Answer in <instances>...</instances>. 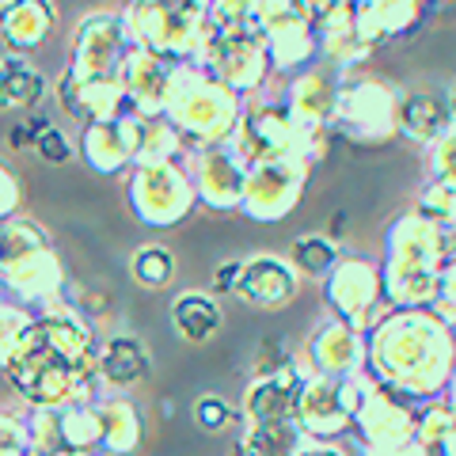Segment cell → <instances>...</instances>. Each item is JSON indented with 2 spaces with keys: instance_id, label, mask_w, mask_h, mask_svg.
Wrapping results in <instances>:
<instances>
[{
  "instance_id": "cell-21",
  "label": "cell",
  "mask_w": 456,
  "mask_h": 456,
  "mask_svg": "<svg viewBox=\"0 0 456 456\" xmlns=\"http://www.w3.org/2000/svg\"><path fill=\"white\" fill-rule=\"evenodd\" d=\"M434 312L445 323L456 327V259L441 266V278H437V301H434Z\"/></svg>"
},
{
  "instance_id": "cell-13",
  "label": "cell",
  "mask_w": 456,
  "mask_h": 456,
  "mask_svg": "<svg viewBox=\"0 0 456 456\" xmlns=\"http://www.w3.org/2000/svg\"><path fill=\"white\" fill-rule=\"evenodd\" d=\"M42 99V80L23 69L20 61H0V110H12V107H35Z\"/></svg>"
},
{
  "instance_id": "cell-1",
  "label": "cell",
  "mask_w": 456,
  "mask_h": 456,
  "mask_svg": "<svg viewBox=\"0 0 456 456\" xmlns=\"http://www.w3.org/2000/svg\"><path fill=\"white\" fill-rule=\"evenodd\" d=\"M369 365L384 388L411 403L445 395L456 373V335L434 308H395L369 335Z\"/></svg>"
},
{
  "instance_id": "cell-9",
  "label": "cell",
  "mask_w": 456,
  "mask_h": 456,
  "mask_svg": "<svg viewBox=\"0 0 456 456\" xmlns=\"http://www.w3.org/2000/svg\"><path fill=\"white\" fill-rule=\"evenodd\" d=\"M236 293L244 297L248 305L278 308L285 301H293V293H297V270L289 263L274 259V255H259V259L244 263V274H240Z\"/></svg>"
},
{
  "instance_id": "cell-27",
  "label": "cell",
  "mask_w": 456,
  "mask_h": 456,
  "mask_svg": "<svg viewBox=\"0 0 456 456\" xmlns=\"http://www.w3.org/2000/svg\"><path fill=\"white\" fill-rule=\"evenodd\" d=\"M445 399L452 403V411H456V373H452V380H449V388H445Z\"/></svg>"
},
{
  "instance_id": "cell-24",
  "label": "cell",
  "mask_w": 456,
  "mask_h": 456,
  "mask_svg": "<svg viewBox=\"0 0 456 456\" xmlns=\"http://www.w3.org/2000/svg\"><path fill=\"white\" fill-rule=\"evenodd\" d=\"M369 456H434L430 445H422V441H403V445H392V449H365Z\"/></svg>"
},
{
  "instance_id": "cell-19",
  "label": "cell",
  "mask_w": 456,
  "mask_h": 456,
  "mask_svg": "<svg viewBox=\"0 0 456 456\" xmlns=\"http://www.w3.org/2000/svg\"><path fill=\"white\" fill-rule=\"evenodd\" d=\"M415 213H422L430 224L452 221L456 217V191L441 187V183H426L422 194H419V202H415Z\"/></svg>"
},
{
  "instance_id": "cell-14",
  "label": "cell",
  "mask_w": 456,
  "mask_h": 456,
  "mask_svg": "<svg viewBox=\"0 0 456 456\" xmlns=\"http://www.w3.org/2000/svg\"><path fill=\"white\" fill-rule=\"evenodd\" d=\"M175 327L183 331V338L206 342L221 327V316H217V308H213V301H206V297H179L175 301Z\"/></svg>"
},
{
  "instance_id": "cell-8",
  "label": "cell",
  "mask_w": 456,
  "mask_h": 456,
  "mask_svg": "<svg viewBox=\"0 0 456 456\" xmlns=\"http://www.w3.org/2000/svg\"><path fill=\"white\" fill-rule=\"evenodd\" d=\"M452 130V114L445 95L437 92H403L399 95V137L411 145L430 149Z\"/></svg>"
},
{
  "instance_id": "cell-15",
  "label": "cell",
  "mask_w": 456,
  "mask_h": 456,
  "mask_svg": "<svg viewBox=\"0 0 456 456\" xmlns=\"http://www.w3.org/2000/svg\"><path fill=\"white\" fill-rule=\"evenodd\" d=\"M103 373L114 384H134L141 373H145V350H141V342H134V338H114L110 346H107Z\"/></svg>"
},
{
  "instance_id": "cell-18",
  "label": "cell",
  "mask_w": 456,
  "mask_h": 456,
  "mask_svg": "<svg viewBox=\"0 0 456 456\" xmlns=\"http://www.w3.org/2000/svg\"><path fill=\"white\" fill-rule=\"evenodd\" d=\"M426 164H430V183L456 191V126L437 141V145L426 149Z\"/></svg>"
},
{
  "instance_id": "cell-10",
  "label": "cell",
  "mask_w": 456,
  "mask_h": 456,
  "mask_svg": "<svg viewBox=\"0 0 456 456\" xmlns=\"http://www.w3.org/2000/svg\"><path fill=\"white\" fill-rule=\"evenodd\" d=\"M305 384L308 380L301 373H289V365L263 377L248 395L251 419L255 422H293L297 407H301V395H305Z\"/></svg>"
},
{
  "instance_id": "cell-4",
  "label": "cell",
  "mask_w": 456,
  "mask_h": 456,
  "mask_svg": "<svg viewBox=\"0 0 456 456\" xmlns=\"http://www.w3.org/2000/svg\"><path fill=\"white\" fill-rule=\"evenodd\" d=\"M327 301L350 327H377L384 320V281L380 266L365 259H338V266L327 274Z\"/></svg>"
},
{
  "instance_id": "cell-22",
  "label": "cell",
  "mask_w": 456,
  "mask_h": 456,
  "mask_svg": "<svg viewBox=\"0 0 456 456\" xmlns=\"http://www.w3.org/2000/svg\"><path fill=\"white\" fill-rule=\"evenodd\" d=\"M35 149H38L42 156H46V160H69V156H73V149H69L65 134H61V130H53V126H46V122L38 126Z\"/></svg>"
},
{
  "instance_id": "cell-2",
  "label": "cell",
  "mask_w": 456,
  "mask_h": 456,
  "mask_svg": "<svg viewBox=\"0 0 456 456\" xmlns=\"http://www.w3.org/2000/svg\"><path fill=\"white\" fill-rule=\"evenodd\" d=\"M399 95L380 77H342L331 130L358 145H384L399 134Z\"/></svg>"
},
{
  "instance_id": "cell-7",
  "label": "cell",
  "mask_w": 456,
  "mask_h": 456,
  "mask_svg": "<svg viewBox=\"0 0 456 456\" xmlns=\"http://www.w3.org/2000/svg\"><path fill=\"white\" fill-rule=\"evenodd\" d=\"M297 422L301 430L316 434V437H335L354 422L346 399H342V380L331 377H312L305 384L301 407H297Z\"/></svg>"
},
{
  "instance_id": "cell-11",
  "label": "cell",
  "mask_w": 456,
  "mask_h": 456,
  "mask_svg": "<svg viewBox=\"0 0 456 456\" xmlns=\"http://www.w3.org/2000/svg\"><path fill=\"white\" fill-rule=\"evenodd\" d=\"M0 27H4V38L12 42V46L31 50L35 42H42L50 35L53 8L46 4V0H16L12 8H4V20H0Z\"/></svg>"
},
{
  "instance_id": "cell-6",
  "label": "cell",
  "mask_w": 456,
  "mask_h": 456,
  "mask_svg": "<svg viewBox=\"0 0 456 456\" xmlns=\"http://www.w3.org/2000/svg\"><path fill=\"white\" fill-rule=\"evenodd\" d=\"M426 8H430L426 0H358L354 16H358V27L369 38V46H380V42L415 35Z\"/></svg>"
},
{
  "instance_id": "cell-17",
  "label": "cell",
  "mask_w": 456,
  "mask_h": 456,
  "mask_svg": "<svg viewBox=\"0 0 456 456\" xmlns=\"http://www.w3.org/2000/svg\"><path fill=\"white\" fill-rule=\"evenodd\" d=\"M293 4L316 31H323V27L354 20V4H358V0H293Z\"/></svg>"
},
{
  "instance_id": "cell-29",
  "label": "cell",
  "mask_w": 456,
  "mask_h": 456,
  "mask_svg": "<svg viewBox=\"0 0 456 456\" xmlns=\"http://www.w3.org/2000/svg\"><path fill=\"white\" fill-rule=\"evenodd\" d=\"M426 4H441V0H426Z\"/></svg>"
},
{
  "instance_id": "cell-20",
  "label": "cell",
  "mask_w": 456,
  "mask_h": 456,
  "mask_svg": "<svg viewBox=\"0 0 456 456\" xmlns=\"http://www.w3.org/2000/svg\"><path fill=\"white\" fill-rule=\"evenodd\" d=\"M171 270H175V263H171V255L160 248H145V251L134 255V278L141 285H149V289H160V285L171 278Z\"/></svg>"
},
{
  "instance_id": "cell-3",
  "label": "cell",
  "mask_w": 456,
  "mask_h": 456,
  "mask_svg": "<svg viewBox=\"0 0 456 456\" xmlns=\"http://www.w3.org/2000/svg\"><path fill=\"white\" fill-rule=\"evenodd\" d=\"M308 160L301 156H281V160H263L248 167L244 183V209L259 221H281L293 213L308 183Z\"/></svg>"
},
{
  "instance_id": "cell-26",
  "label": "cell",
  "mask_w": 456,
  "mask_h": 456,
  "mask_svg": "<svg viewBox=\"0 0 456 456\" xmlns=\"http://www.w3.org/2000/svg\"><path fill=\"white\" fill-rule=\"evenodd\" d=\"M445 103H449V114H452V126H456V80L445 88Z\"/></svg>"
},
{
  "instance_id": "cell-5",
  "label": "cell",
  "mask_w": 456,
  "mask_h": 456,
  "mask_svg": "<svg viewBox=\"0 0 456 456\" xmlns=\"http://www.w3.org/2000/svg\"><path fill=\"white\" fill-rule=\"evenodd\" d=\"M308 350H312V362H316V373L331 380H346L354 373H362V365L369 362V346L362 342L358 327H350L346 320L323 323L312 335Z\"/></svg>"
},
{
  "instance_id": "cell-12",
  "label": "cell",
  "mask_w": 456,
  "mask_h": 456,
  "mask_svg": "<svg viewBox=\"0 0 456 456\" xmlns=\"http://www.w3.org/2000/svg\"><path fill=\"white\" fill-rule=\"evenodd\" d=\"M289 266L297 274H308V278H327L331 270L338 266V248L335 240H327L320 232L312 236H297L293 248H289Z\"/></svg>"
},
{
  "instance_id": "cell-28",
  "label": "cell",
  "mask_w": 456,
  "mask_h": 456,
  "mask_svg": "<svg viewBox=\"0 0 456 456\" xmlns=\"http://www.w3.org/2000/svg\"><path fill=\"white\" fill-rule=\"evenodd\" d=\"M297 456H342V452H335V449H316V452H297Z\"/></svg>"
},
{
  "instance_id": "cell-23",
  "label": "cell",
  "mask_w": 456,
  "mask_h": 456,
  "mask_svg": "<svg viewBox=\"0 0 456 456\" xmlns=\"http://www.w3.org/2000/svg\"><path fill=\"white\" fill-rule=\"evenodd\" d=\"M194 419L206 426V430H217V426H224L228 422V403H221L217 395H206L202 403L194 407Z\"/></svg>"
},
{
  "instance_id": "cell-16",
  "label": "cell",
  "mask_w": 456,
  "mask_h": 456,
  "mask_svg": "<svg viewBox=\"0 0 456 456\" xmlns=\"http://www.w3.org/2000/svg\"><path fill=\"white\" fill-rule=\"evenodd\" d=\"M449 434H456V411H452L449 399L437 395V399H430V403H422L419 407V441L422 445L437 449Z\"/></svg>"
},
{
  "instance_id": "cell-25",
  "label": "cell",
  "mask_w": 456,
  "mask_h": 456,
  "mask_svg": "<svg viewBox=\"0 0 456 456\" xmlns=\"http://www.w3.org/2000/svg\"><path fill=\"white\" fill-rule=\"evenodd\" d=\"M434 452H437V456H456V434H449Z\"/></svg>"
}]
</instances>
